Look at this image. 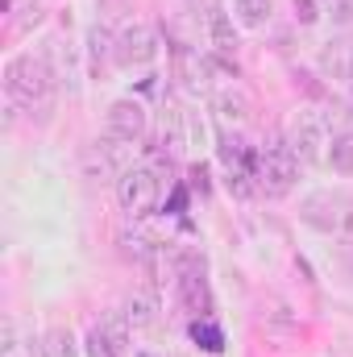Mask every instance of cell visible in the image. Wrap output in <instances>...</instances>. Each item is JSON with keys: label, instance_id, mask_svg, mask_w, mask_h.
<instances>
[{"label": "cell", "instance_id": "1", "mask_svg": "<svg viewBox=\"0 0 353 357\" xmlns=\"http://www.w3.org/2000/svg\"><path fill=\"white\" fill-rule=\"evenodd\" d=\"M4 91L13 104L21 108H42L54 96V71L46 67V59L38 54H17L4 67Z\"/></svg>", "mask_w": 353, "mask_h": 357}, {"label": "cell", "instance_id": "2", "mask_svg": "<svg viewBox=\"0 0 353 357\" xmlns=\"http://www.w3.org/2000/svg\"><path fill=\"white\" fill-rule=\"evenodd\" d=\"M299 220H303L308 229H316V233L345 237V233H353V195L337 191V187H320V191L303 195Z\"/></svg>", "mask_w": 353, "mask_h": 357}, {"label": "cell", "instance_id": "3", "mask_svg": "<svg viewBox=\"0 0 353 357\" xmlns=\"http://www.w3.org/2000/svg\"><path fill=\"white\" fill-rule=\"evenodd\" d=\"M158 191H163V175L154 167H129L117 175V204L133 220H142L158 208Z\"/></svg>", "mask_w": 353, "mask_h": 357}, {"label": "cell", "instance_id": "4", "mask_svg": "<svg viewBox=\"0 0 353 357\" xmlns=\"http://www.w3.org/2000/svg\"><path fill=\"white\" fill-rule=\"evenodd\" d=\"M295 178H299V158H295L287 146H270V150L258 154V162H254V187L262 191L266 199L291 195Z\"/></svg>", "mask_w": 353, "mask_h": 357}, {"label": "cell", "instance_id": "5", "mask_svg": "<svg viewBox=\"0 0 353 357\" xmlns=\"http://www.w3.org/2000/svg\"><path fill=\"white\" fill-rule=\"evenodd\" d=\"M287 150L299 158V167H320V162H329V125H324V116L299 112V116L291 121Z\"/></svg>", "mask_w": 353, "mask_h": 357}, {"label": "cell", "instance_id": "6", "mask_svg": "<svg viewBox=\"0 0 353 357\" xmlns=\"http://www.w3.org/2000/svg\"><path fill=\"white\" fill-rule=\"evenodd\" d=\"M158 59V33L146 21H129L117 33V67L133 71V67H150Z\"/></svg>", "mask_w": 353, "mask_h": 357}, {"label": "cell", "instance_id": "7", "mask_svg": "<svg viewBox=\"0 0 353 357\" xmlns=\"http://www.w3.org/2000/svg\"><path fill=\"white\" fill-rule=\"evenodd\" d=\"M171 67H175V79H179L183 91H191V96H212V59H208V54H200V50L175 42V46H171Z\"/></svg>", "mask_w": 353, "mask_h": 357}, {"label": "cell", "instance_id": "8", "mask_svg": "<svg viewBox=\"0 0 353 357\" xmlns=\"http://www.w3.org/2000/svg\"><path fill=\"white\" fill-rule=\"evenodd\" d=\"M146 108L133 100V96H121V100H112L108 104V116H104V133H112V137H121V142H129V146H137L142 137H146Z\"/></svg>", "mask_w": 353, "mask_h": 357}, {"label": "cell", "instance_id": "9", "mask_svg": "<svg viewBox=\"0 0 353 357\" xmlns=\"http://www.w3.org/2000/svg\"><path fill=\"white\" fill-rule=\"evenodd\" d=\"M208 46H212V59L225 67V71H237V29L229 21L225 8H212L208 13Z\"/></svg>", "mask_w": 353, "mask_h": 357}, {"label": "cell", "instance_id": "10", "mask_svg": "<svg viewBox=\"0 0 353 357\" xmlns=\"http://www.w3.org/2000/svg\"><path fill=\"white\" fill-rule=\"evenodd\" d=\"M316 67H320V75L333 79V84H353V42L350 38H333V42H324Z\"/></svg>", "mask_w": 353, "mask_h": 357}, {"label": "cell", "instance_id": "11", "mask_svg": "<svg viewBox=\"0 0 353 357\" xmlns=\"http://www.w3.org/2000/svg\"><path fill=\"white\" fill-rule=\"evenodd\" d=\"M212 112L225 121V125H241L250 116V96L241 88H216L212 91Z\"/></svg>", "mask_w": 353, "mask_h": 357}, {"label": "cell", "instance_id": "12", "mask_svg": "<svg viewBox=\"0 0 353 357\" xmlns=\"http://www.w3.org/2000/svg\"><path fill=\"white\" fill-rule=\"evenodd\" d=\"M121 312L129 316L133 328H154V324H158V295H154V291H129Z\"/></svg>", "mask_w": 353, "mask_h": 357}, {"label": "cell", "instance_id": "13", "mask_svg": "<svg viewBox=\"0 0 353 357\" xmlns=\"http://www.w3.org/2000/svg\"><path fill=\"white\" fill-rule=\"evenodd\" d=\"M88 59H91V71L96 75L108 67V59H117V38L104 25H91L88 29Z\"/></svg>", "mask_w": 353, "mask_h": 357}, {"label": "cell", "instance_id": "14", "mask_svg": "<svg viewBox=\"0 0 353 357\" xmlns=\"http://www.w3.org/2000/svg\"><path fill=\"white\" fill-rule=\"evenodd\" d=\"M38 354L42 357H75V333L71 328H63V324H54V328H46L42 333V345H38Z\"/></svg>", "mask_w": 353, "mask_h": 357}, {"label": "cell", "instance_id": "15", "mask_svg": "<svg viewBox=\"0 0 353 357\" xmlns=\"http://www.w3.org/2000/svg\"><path fill=\"white\" fill-rule=\"evenodd\" d=\"M274 13V0H237L233 4V17L246 25V29H262Z\"/></svg>", "mask_w": 353, "mask_h": 357}, {"label": "cell", "instance_id": "16", "mask_svg": "<svg viewBox=\"0 0 353 357\" xmlns=\"http://www.w3.org/2000/svg\"><path fill=\"white\" fill-rule=\"evenodd\" d=\"M329 167L345 178L353 175V133H333V142H329Z\"/></svg>", "mask_w": 353, "mask_h": 357}, {"label": "cell", "instance_id": "17", "mask_svg": "<svg viewBox=\"0 0 353 357\" xmlns=\"http://www.w3.org/2000/svg\"><path fill=\"white\" fill-rule=\"evenodd\" d=\"M191 337H195V341H200V349H208V354H220V349H225V333H220L208 316L191 320Z\"/></svg>", "mask_w": 353, "mask_h": 357}, {"label": "cell", "instance_id": "18", "mask_svg": "<svg viewBox=\"0 0 353 357\" xmlns=\"http://www.w3.org/2000/svg\"><path fill=\"white\" fill-rule=\"evenodd\" d=\"M0 357H33V345H25L17 337V324L13 320L0 324Z\"/></svg>", "mask_w": 353, "mask_h": 357}, {"label": "cell", "instance_id": "19", "mask_svg": "<svg viewBox=\"0 0 353 357\" xmlns=\"http://www.w3.org/2000/svg\"><path fill=\"white\" fill-rule=\"evenodd\" d=\"M88 357H125V349H117V341L96 324L88 333Z\"/></svg>", "mask_w": 353, "mask_h": 357}, {"label": "cell", "instance_id": "20", "mask_svg": "<svg viewBox=\"0 0 353 357\" xmlns=\"http://www.w3.org/2000/svg\"><path fill=\"white\" fill-rule=\"evenodd\" d=\"M100 328H104V333L117 341V349H129V328H133V324H129V316H125V312H112V316H108Z\"/></svg>", "mask_w": 353, "mask_h": 357}, {"label": "cell", "instance_id": "21", "mask_svg": "<svg viewBox=\"0 0 353 357\" xmlns=\"http://www.w3.org/2000/svg\"><path fill=\"white\" fill-rule=\"evenodd\" d=\"M291 4H295V21H299V25H316L320 13H324L320 0H291Z\"/></svg>", "mask_w": 353, "mask_h": 357}, {"label": "cell", "instance_id": "22", "mask_svg": "<svg viewBox=\"0 0 353 357\" xmlns=\"http://www.w3.org/2000/svg\"><path fill=\"white\" fill-rule=\"evenodd\" d=\"M320 4L337 25H353V0H320Z\"/></svg>", "mask_w": 353, "mask_h": 357}, {"label": "cell", "instance_id": "23", "mask_svg": "<svg viewBox=\"0 0 353 357\" xmlns=\"http://www.w3.org/2000/svg\"><path fill=\"white\" fill-rule=\"evenodd\" d=\"M137 357H171V354H154V349H142Z\"/></svg>", "mask_w": 353, "mask_h": 357}]
</instances>
